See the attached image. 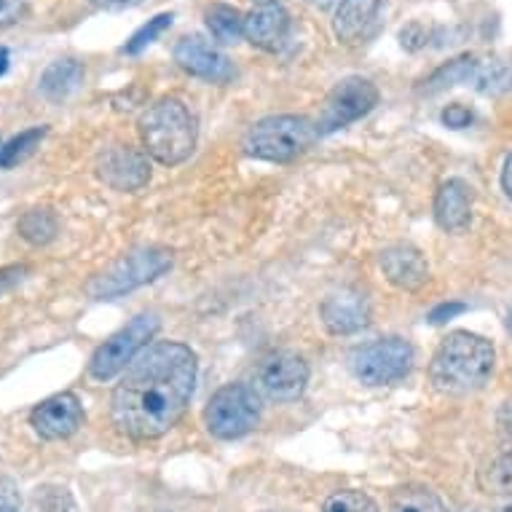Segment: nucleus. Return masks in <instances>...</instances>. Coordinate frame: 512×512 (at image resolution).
<instances>
[{"instance_id":"obj_1","label":"nucleus","mask_w":512,"mask_h":512,"mask_svg":"<svg viewBox=\"0 0 512 512\" xmlns=\"http://www.w3.org/2000/svg\"><path fill=\"white\" fill-rule=\"evenodd\" d=\"M196 352L180 341H153L135 362L110 397V416L121 435L132 440L164 437L183 419L196 387Z\"/></svg>"},{"instance_id":"obj_2","label":"nucleus","mask_w":512,"mask_h":512,"mask_svg":"<svg viewBox=\"0 0 512 512\" xmlns=\"http://www.w3.org/2000/svg\"><path fill=\"white\" fill-rule=\"evenodd\" d=\"M494 344L483 336L456 330L443 338L429 362V378L445 395H470L488 384L494 373Z\"/></svg>"},{"instance_id":"obj_3","label":"nucleus","mask_w":512,"mask_h":512,"mask_svg":"<svg viewBox=\"0 0 512 512\" xmlns=\"http://www.w3.org/2000/svg\"><path fill=\"white\" fill-rule=\"evenodd\" d=\"M140 137L145 153L164 167L183 164L196 148V121L191 110L175 97L153 102L140 116Z\"/></svg>"},{"instance_id":"obj_4","label":"nucleus","mask_w":512,"mask_h":512,"mask_svg":"<svg viewBox=\"0 0 512 512\" xmlns=\"http://www.w3.org/2000/svg\"><path fill=\"white\" fill-rule=\"evenodd\" d=\"M319 137L317 124L306 116H269L250 126L244 151L255 159L287 164L309 151Z\"/></svg>"},{"instance_id":"obj_5","label":"nucleus","mask_w":512,"mask_h":512,"mask_svg":"<svg viewBox=\"0 0 512 512\" xmlns=\"http://www.w3.org/2000/svg\"><path fill=\"white\" fill-rule=\"evenodd\" d=\"M169 269H172V252L164 247H143V250L124 255L108 271H102L100 277H94L86 285V293L94 301H108V298H118V295L148 285L161 274H167Z\"/></svg>"},{"instance_id":"obj_6","label":"nucleus","mask_w":512,"mask_h":512,"mask_svg":"<svg viewBox=\"0 0 512 512\" xmlns=\"http://www.w3.org/2000/svg\"><path fill=\"white\" fill-rule=\"evenodd\" d=\"M261 421V395L250 384H226L210 397L204 408V424L220 440H239L250 435Z\"/></svg>"},{"instance_id":"obj_7","label":"nucleus","mask_w":512,"mask_h":512,"mask_svg":"<svg viewBox=\"0 0 512 512\" xmlns=\"http://www.w3.org/2000/svg\"><path fill=\"white\" fill-rule=\"evenodd\" d=\"M159 328V314H137L129 325H124L105 344L94 349L92 360H89V376L94 381H110L118 373H124L135 362L137 354L151 344Z\"/></svg>"},{"instance_id":"obj_8","label":"nucleus","mask_w":512,"mask_h":512,"mask_svg":"<svg viewBox=\"0 0 512 512\" xmlns=\"http://www.w3.org/2000/svg\"><path fill=\"white\" fill-rule=\"evenodd\" d=\"M416 352L405 338H378L373 344L354 349L349 357L352 373L357 381L368 387H387L403 381L413 368Z\"/></svg>"},{"instance_id":"obj_9","label":"nucleus","mask_w":512,"mask_h":512,"mask_svg":"<svg viewBox=\"0 0 512 512\" xmlns=\"http://www.w3.org/2000/svg\"><path fill=\"white\" fill-rule=\"evenodd\" d=\"M378 89L373 81L362 76H349L344 81H338L330 89L328 100L319 110L317 124L319 135H333L338 129H346L354 121H360L362 116H368L370 110L378 105Z\"/></svg>"},{"instance_id":"obj_10","label":"nucleus","mask_w":512,"mask_h":512,"mask_svg":"<svg viewBox=\"0 0 512 512\" xmlns=\"http://www.w3.org/2000/svg\"><path fill=\"white\" fill-rule=\"evenodd\" d=\"M306 384H309V365L301 354L287 349L263 357L261 365L252 373V389L274 403H293L306 392Z\"/></svg>"},{"instance_id":"obj_11","label":"nucleus","mask_w":512,"mask_h":512,"mask_svg":"<svg viewBox=\"0 0 512 512\" xmlns=\"http://www.w3.org/2000/svg\"><path fill=\"white\" fill-rule=\"evenodd\" d=\"M97 175H100L102 183L110 185L113 191H121V194L140 191L151 180L148 153L137 151L132 145H110L100 153Z\"/></svg>"},{"instance_id":"obj_12","label":"nucleus","mask_w":512,"mask_h":512,"mask_svg":"<svg viewBox=\"0 0 512 512\" xmlns=\"http://www.w3.org/2000/svg\"><path fill=\"white\" fill-rule=\"evenodd\" d=\"M175 62L185 73L210 81V84H228L234 78V65L223 51L202 35H185L175 46Z\"/></svg>"},{"instance_id":"obj_13","label":"nucleus","mask_w":512,"mask_h":512,"mask_svg":"<svg viewBox=\"0 0 512 512\" xmlns=\"http://www.w3.org/2000/svg\"><path fill=\"white\" fill-rule=\"evenodd\" d=\"M35 435L43 440H65L76 435L84 424V405L73 392H62L49 400H43L33 413H30Z\"/></svg>"},{"instance_id":"obj_14","label":"nucleus","mask_w":512,"mask_h":512,"mask_svg":"<svg viewBox=\"0 0 512 512\" xmlns=\"http://www.w3.org/2000/svg\"><path fill=\"white\" fill-rule=\"evenodd\" d=\"M322 325L333 336H354L362 328H368L370 322V303L365 293L354 287H341L336 293H330L322 306H319Z\"/></svg>"},{"instance_id":"obj_15","label":"nucleus","mask_w":512,"mask_h":512,"mask_svg":"<svg viewBox=\"0 0 512 512\" xmlns=\"http://www.w3.org/2000/svg\"><path fill=\"white\" fill-rule=\"evenodd\" d=\"M378 266L384 271L387 282L397 287V290H405V293H416L429 282V266L424 261L416 247L411 244H395V247H387L378 258Z\"/></svg>"},{"instance_id":"obj_16","label":"nucleus","mask_w":512,"mask_h":512,"mask_svg":"<svg viewBox=\"0 0 512 512\" xmlns=\"http://www.w3.org/2000/svg\"><path fill=\"white\" fill-rule=\"evenodd\" d=\"M437 226L448 234H459L472 220V188L464 180H445L435 196Z\"/></svg>"},{"instance_id":"obj_17","label":"nucleus","mask_w":512,"mask_h":512,"mask_svg":"<svg viewBox=\"0 0 512 512\" xmlns=\"http://www.w3.org/2000/svg\"><path fill=\"white\" fill-rule=\"evenodd\" d=\"M290 33V14L282 6H258L244 17V38L263 51L282 49Z\"/></svg>"},{"instance_id":"obj_18","label":"nucleus","mask_w":512,"mask_h":512,"mask_svg":"<svg viewBox=\"0 0 512 512\" xmlns=\"http://www.w3.org/2000/svg\"><path fill=\"white\" fill-rule=\"evenodd\" d=\"M384 0H338L333 33L344 46H357L376 22Z\"/></svg>"},{"instance_id":"obj_19","label":"nucleus","mask_w":512,"mask_h":512,"mask_svg":"<svg viewBox=\"0 0 512 512\" xmlns=\"http://www.w3.org/2000/svg\"><path fill=\"white\" fill-rule=\"evenodd\" d=\"M84 84V65L78 59H57L41 73L38 89L49 102H65Z\"/></svg>"},{"instance_id":"obj_20","label":"nucleus","mask_w":512,"mask_h":512,"mask_svg":"<svg viewBox=\"0 0 512 512\" xmlns=\"http://www.w3.org/2000/svg\"><path fill=\"white\" fill-rule=\"evenodd\" d=\"M478 57H459V59H451L448 65L443 68H437L432 76L424 81L421 86V92L427 94H437L443 92V89H451V86H459V84H470L475 81V73H478Z\"/></svg>"},{"instance_id":"obj_21","label":"nucleus","mask_w":512,"mask_h":512,"mask_svg":"<svg viewBox=\"0 0 512 512\" xmlns=\"http://www.w3.org/2000/svg\"><path fill=\"white\" fill-rule=\"evenodd\" d=\"M17 231L25 242L41 247V244H49L57 236L59 220L54 215V210H49V207H33V210H27L19 218Z\"/></svg>"},{"instance_id":"obj_22","label":"nucleus","mask_w":512,"mask_h":512,"mask_svg":"<svg viewBox=\"0 0 512 512\" xmlns=\"http://www.w3.org/2000/svg\"><path fill=\"white\" fill-rule=\"evenodd\" d=\"M207 27L215 41L220 43H239L244 35V14L234 6L218 3L207 11Z\"/></svg>"},{"instance_id":"obj_23","label":"nucleus","mask_w":512,"mask_h":512,"mask_svg":"<svg viewBox=\"0 0 512 512\" xmlns=\"http://www.w3.org/2000/svg\"><path fill=\"white\" fill-rule=\"evenodd\" d=\"M49 135L46 126H33V129H25L19 132L17 137H11L9 143L0 145V169H11L22 164L27 156H33L35 148L41 145L43 137Z\"/></svg>"},{"instance_id":"obj_24","label":"nucleus","mask_w":512,"mask_h":512,"mask_svg":"<svg viewBox=\"0 0 512 512\" xmlns=\"http://www.w3.org/2000/svg\"><path fill=\"white\" fill-rule=\"evenodd\" d=\"M478 483L486 494H512V451L496 454L478 472Z\"/></svg>"},{"instance_id":"obj_25","label":"nucleus","mask_w":512,"mask_h":512,"mask_svg":"<svg viewBox=\"0 0 512 512\" xmlns=\"http://www.w3.org/2000/svg\"><path fill=\"white\" fill-rule=\"evenodd\" d=\"M392 512H448L440 496L424 486H408L400 488L392 496Z\"/></svg>"},{"instance_id":"obj_26","label":"nucleus","mask_w":512,"mask_h":512,"mask_svg":"<svg viewBox=\"0 0 512 512\" xmlns=\"http://www.w3.org/2000/svg\"><path fill=\"white\" fill-rule=\"evenodd\" d=\"M475 89L483 94H502L512 86V70L502 59H488L480 62L478 73H475Z\"/></svg>"},{"instance_id":"obj_27","label":"nucleus","mask_w":512,"mask_h":512,"mask_svg":"<svg viewBox=\"0 0 512 512\" xmlns=\"http://www.w3.org/2000/svg\"><path fill=\"white\" fill-rule=\"evenodd\" d=\"M172 14H159V17H153L148 19V25H143L140 30H137L129 41L124 43V54H140L143 49H148L156 38H159L164 30H169V25H172Z\"/></svg>"},{"instance_id":"obj_28","label":"nucleus","mask_w":512,"mask_h":512,"mask_svg":"<svg viewBox=\"0 0 512 512\" xmlns=\"http://www.w3.org/2000/svg\"><path fill=\"white\" fill-rule=\"evenodd\" d=\"M322 512H378L376 502L362 491H338L325 502Z\"/></svg>"},{"instance_id":"obj_29","label":"nucleus","mask_w":512,"mask_h":512,"mask_svg":"<svg viewBox=\"0 0 512 512\" xmlns=\"http://www.w3.org/2000/svg\"><path fill=\"white\" fill-rule=\"evenodd\" d=\"M35 504H38V512H70V499L65 488H38Z\"/></svg>"},{"instance_id":"obj_30","label":"nucleus","mask_w":512,"mask_h":512,"mask_svg":"<svg viewBox=\"0 0 512 512\" xmlns=\"http://www.w3.org/2000/svg\"><path fill=\"white\" fill-rule=\"evenodd\" d=\"M0 512H25L17 483L9 478H0Z\"/></svg>"},{"instance_id":"obj_31","label":"nucleus","mask_w":512,"mask_h":512,"mask_svg":"<svg viewBox=\"0 0 512 512\" xmlns=\"http://www.w3.org/2000/svg\"><path fill=\"white\" fill-rule=\"evenodd\" d=\"M472 118H475V113H472L467 105H462V102H451V105L440 113V121H443L448 129H464V126L472 124Z\"/></svg>"},{"instance_id":"obj_32","label":"nucleus","mask_w":512,"mask_h":512,"mask_svg":"<svg viewBox=\"0 0 512 512\" xmlns=\"http://www.w3.org/2000/svg\"><path fill=\"white\" fill-rule=\"evenodd\" d=\"M427 38L429 33L419 25V22H411V25L400 30V46L408 51H419L421 46H427Z\"/></svg>"},{"instance_id":"obj_33","label":"nucleus","mask_w":512,"mask_h":512,"mask_svg":"<svg viewBox=\"0 0 512 512\" xmlns=\"http://www.w3.org/2000/svg\"><path fill=\"white\" fill-rule=\"evenodd\" d=\"M467 311V303L462 301H448V303H440V306H435V309L429 311V322L432 325H445L448 319L459 317V314H464Z\"/></svg>"},{"instance_id":"obj_34","label":"nucleus","mask_w":512,"mask_h":512,"mask_svg":"<svg viewBox=\"0 0 512 512\" xmlns=\"http://www.w3.org/2000/svg\"><path fill=\"white\" fill-rule=\"evenodd\" d=\"M27 274H30L27 266H3V269H0V295L11 293Z\"/></svg>"},{"instance_id":"obj_35","label":"nucleus","mask_w":512,"mask_h":512,"mask_svg":"<svg viewBox=\"0 0 512 512\" xmlns=\"http://www.w3.org/2000/svg\"><path fill=\"white\" fill-rule=\"evenodd\" d=\"M25 14V0H0V27L19 22Z\"/></svg>"},{"instance_id":"obj_36","label":"nucleus","mask_w":512,"mask_h":512,"mask_svg":"<svg viewBox=\"0 0 512 512\" xmlns=\"http://www.w3.org/2000/svg\"><path fill=\"white\" fill-rule=\"evenodd\" d=\"M97 9H132V6H140L143 0H89Z\"/></svg>"},{"instance_id":"obj_37","label":"nucleus","mask_w":512,"mask_h":512,"mask_svg":"<svg viewBox=\"0 0 512 512\" xmlns=\"http://www.w3.org/2000/svg\"><path fill=\"white\" fill-rule=\"evenodd\" d=\"M499 427L507 437H512V400L510 403L502 405V411H499Z\"/></svg>"},{"instance_id":"obj_38","label":"nucleus","mask_w":512,"mask_h":512,"mask_svg":"<svg viewBox=\"0 0 512 512\" xmlns=\"http://www.w3.org/2000/svg\"><path fill=\"white\" fill-rule=\"evenodd\" d=\"M502 188H504V194H507L512 199V153H510V156H507V161H504Z\"/></svg>"},{"instance_id":"obj_39","label":"nucleus","mask_w":512,"mask_h":512,"mask_svg":"<svg viewBox=\"0 0 512 512\" xmlns=\"http://www.w3.org/2000/svg\"><path fill=\"white\" fill-rule=\"evenodd\" d=\"M6 70H9V49L0 46V76H6Z\"/></svg>"},{"instance_id":"obj_40","label":"nucleus","mask_w":512,"mask_h":512,"mask_svg":"<svg viewBox=\"0 0 512 512\" xmlns=\"http://www.w3.org/2000/svg\"><path fill=\"white\" fill-rule=\"evenodd\" d=\"M311 3H314L317 9H330V6H333L336 0H311Z\"/></svg>"},{"instance_id":"obj_41","label":"nucleus","mask_w":512,"mask_h":512,"mask_svg":"<svg viewBox=\"0 0 512 512\" xmlns=\"http://www.w3.org/2000/svg\"><path fill=\"white\" fill-rule=\"evenodd\" d=\"M494 512H512V499H504V502L499 504Z\"/></svg>"},{"instance_id":"obj_42","label":"nucleus","mask_w":512,"mask_h":512,"mask_svg":"<svg viewBox=\"0 0 512 512\" xmlns=\"http://www.w3.org/2000/svg\"><path fill=\"white\" fill-rule=\"evenodd\" d=\"M258 6H282L285 0H255Z\"/></svg>"},{"instance_id":"obj_43","label":"nucleus","mask_w":512,"mask_h":512,"mask_svg":"<svg viewBox=\"0 0 512 512\" xmlns=\"http://www.w3.org/2000/svg\"><path fill=\"white\" fill-rule=\"evenodd\" d=\"M507 328H510V333H512V309H510V314H507Z\"/></svg>"}]
</instances>
